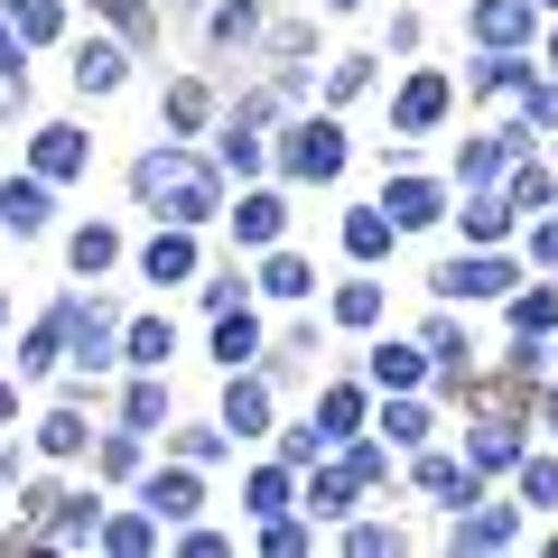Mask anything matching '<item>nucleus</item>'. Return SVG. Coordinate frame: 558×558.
Returning a JSON list of instances; mask_svg holds the SVG:
<instances>
[{
    "label": "nucleus",
    "mask_w": 558,
    "mask_h": 558,
    "mask_svg": "<svg viewBox=\"0 0 558 558\" xmlns=\"http://www.w3.org/2000/svg\"><path fill=\"white\" fill-rule=\"evenodd\" d=\"M131 196L149 205V215H168V223H205L223 205V168L196 159V149H149V159L131 168Z\"/></svg>",
    "instance_id": "f257e3e1"
},
{
    "label": "nucleus",
    "mask_w": 558,
    "mask_h": 558,
    "mask_svg": "<svg viewBox=\"0 0 558 558\" xmlns=\"http://www.w3.org/2000/svg\"><path fill=\"white\" fill-rule=\"evenodd\" d=\"M344 159H354V149H344V131H336V121H299V131L279 140V168H289V178H307V186L344 178Z\"/></svg>",
    "instance_id": "f03ea898"
},
{
    "label": "nucleus",
    "mask_w": 558,
    "mask_h": 558,
    "mask_svg": "<svg viewBox=\"0 0 558 558\" xmlns=\"http://www.w3.org/2000/svg\"><path fill=\"white\" fill-rule=\"evenodd\" d=\"M512 289H521V270L494 260V252H465V260L438 270V299H512Z\"/></svg>",
    "instance_id": "7ed1b4c3"
},
{
    "label": "nucleus",
    "mask_w": 558,
    "mask_h": 558,
    "mask_svg": "<svg viewBox=\"0 0 558 558\" xmlns=\"http://www.w3.org/2000/svg\"><path fill=\"white\" fill-rule=\"evenodd\" d=\"M65 344H75L84 381H94L102 363H121V326H112V307H65Z\"/></svg>",
    "instance_id": "20e7f679"
},
{
    "label": "nucleus",
    "mask_w": 558,
    "mask_h": 558,
    "mask_svg": "<svg viewBox=\"0 0 558 558\" xmlns=\"http://www.w3.org/2000/svg\"><path fill=\"white\" fill-rule=\"evenodd\" d=\"M196 502H205V484H196V465H186V457L140 484V512H159V521H196Z\"/></svg>",
    "instance_id": "39448f33"
},
{
    "label": "nucleus",
    "mask_w": 558,
    "mask_h": 558,
    "mask_svg": "<svg viewBox=\"0 0 558 558\" xmlns=\"http://www.w3.org/2000/svg\"><path fill=\"white\" fill-rule=\"evenodd\" d=\"M381 215H391V233H428V223L447 215V196L428 178H391V186H381Z\"/></svg>",
    "instance_id": "423d86ee"
},
{
    "label": "nucleus",
    "mask_w": 558,
    "mask_h": 558,
    "mask_svg": "<svg viewBox=\"0 0 558 558\" xmlns=\"http://www.w3.org/2000/svg\"><path fill=\"white\" fill-rule=\"evenodd\" d=\"M475 38L484 47H531L539 38V0H475Z\"/></svg>",
    "instance_id": "0eeeda50"
},
{
    "label": "nucleus",
    "mask_w": 558,
    "mask_h": 558,
    "mask_svg": "<svg viewBox=\"0 0 558 558\" xmlns=\"http://www.w3.org/2000/svg\"><path fill=\"white\" fill-rule=\"evenodd\" d=\"M0 223H10V233H47V223H57V196H47V178H38V168L0 186Z\"/></svg>",
    "instance_id": "6e6552de"
},
{
    "label": "nucleus",
    "mask_w": 558,
    "mask_h": 558,
    "mask_svg": "<svg viewBox=\"0 0 558 558\" xmlns=\"http://www.w3.org/2000/svg\"><path fill=\"white\" fill-rule=\"evenodd\" d=\"M84 159H94V149H84V131H65V121H47V131L28 140V168H38L47 186H57V178H75Z\"/></svg>",
    "instance_id": "1a4fd4ad"
},
{
    "label": "nucleus",
    "mask_w": 558,
    "mask_h": 558,
    "mask_svg": "<svg viewBox=\"0 0 558 558\" xmlns=\"http://www.w3.org/2000/svg\"><path fill=\"white\" fill-rule=\"evenodd\" d=\"M140 270L159 279V289H178V279H196V223H168L149 252H140Z\"/></svg>",
    "instance_id": "9d476101"
},
{
    "label": "nucleus",
    "mask_w": 558,
    "mask_h": 558,
    "mask_svg": "<svg viewBox=\"0 0 558 558\" xmlns=\"http://www.w3.org/2000/svg\"><path fill=\"white\" fill-rule=\"evenodd\" d=\"M260 428H270V381L233 373V391H223V438H260Z\"/></svg>",
    "instance_id": "9b49d317"
},
{
    "label": "nucleus",
    "mask_w": 558,
    "mask_h": 558,
    "mask_svg": "<svg viewBox=\"0 0 558 558\" xmlns=\"http://www.w3.org/2000/svg\"><path fill=\"white\" fill-rule=\"evenodd\" d=\"M512 539H521V512H512V502H484V512L465 502V512H457V549H512Z\"/></svg>",
    "instance_id": "f8f14e48"
},
{
    "label": "nucleus",
    "mask_w": 558,
    "mask_h": 558,
    "mask_svg": "<svg viewBox=\"0 0 558 558\" xmlns=\"http://www.w3.org/2000/svg\"><path fill=\"white\" fill-rule=\"evenodd\" d=\"M438 112H447V75H410L391 102V131H438Z\"/></svg>",
    "instance_id": "ddd939ff"
},
{
    "label": "nucleus",
    "mask_w": 558,
    "mask_h": 558,
    "mask_svg": "<svg viewBox=\"0 0 558 558\" xmlns=\"http://www.w3.org/2000/svg\"><path fill=\"white\" fill-rule=\"evenodd\" d=\"M418 484L447 502V512H465V502H484V475L475 465H457V457H418Z\"/></svg>",
    "instance_id": "4468645a"
},
{
    "label": "nucleus",
    "mask_w": 558,
    "mask_h": 558,
    "mask_svg": "<svg viewBox=\"0 0 558 558\" xmlns=\"http://www.w3.org/2000/svg\"><path fill=\"white\" fill-rule=\"evenodd\" d=\"M279 233H289V205H279V196H242L233 205V242H242V252H270Z\"/></svg>",
    "instance_id": "2eb2a0df"
},
{
    "label": "nucleus",
    "mask_w": 558,
    "mask_h": 558,
    "mask_svg": "<svg viewBox=\"0 0 558 558\" xmlns=\"http://www.w3.org/2000/svg\"><path fill=\"white\" fill-rule=\"evenodd\" d=\"M215 363H223V373L260 363V326H252V307H223V326H215Z\"/></svg>",
    "instance_id": "dca6fc26"
},
{
    "label": "nucleus",
    "mask_w": 558,
    "mask_h": 558,
    "mask_svg": "<svg viewBox=\"0 0 558 558\" xmlns=\"http://www.w3.org/2000/svg\"><path fill=\"white\" fill-rule=\"evenodd\" d=\"M502 168H512V196H502V205H512V215H549V205H558V178H549V168H531V159H521V149H512V159H502Z\"/></svg>",
    "instance_id": "f3484780"
},
{
    "label": "nucleus",
    "mask_w": 558,
    "mask_h": 558,
    "mask_svg": "<svg viewBox=\"0 0 558 558\" xmlns=\"http://www.w3.org/2000/svg\"><path fill=\"white\" fill-rule=\"evenodd\" d=\"M168 354H178V336H168V317H140V326H121V363H140V373H159Z\"/></svg>",
    "instance_id": "a211bd4d"
},
{
    "label": "nucleus",
    "mask_w": 558,
    "mask_h": 558,
    "mask_svg": "<svg viewBox=\"0 0 558 558\" xmlns=\"http://www.w3.org/2000/svg\"><path fill=\"white\" fill-rule=\"evenodd\" d=\"M363 373H373L381 391H418V373H428V354H418V344H373V363H363Z\"/></svg>",
    "instance_id": "6ab92c4d"
},
{
    "label": "nucleus",
    "mask_w": 558,
    "mask_h": 558,
    "mask_svg": "<svg viewBox=\"0 0 558 558\" xmlns=\"http://www.w3.org/2000/svg\"><path fill=\"white\" fill-rule=\"evenodd\" d=\"M465 465H475V475H494V465H521V428H512V418H484L475 447H465Z\"/></svg>",
    "instance_id": "aec40b11"
},
{
    "label": "nucleus",
    "mask_w": 558,
    "mask_h": 558,
    "mask_svg": "<svg viewBox=\"0 0 558 558\" xmlns=\"http://www.w3.org/2000/svg\"><path fill=\"white\" fill-rule=\"evenodd\" d=\"M502 307H512V336H558V289L549 279H539V289H512Z\"/></svg>",
    "instance_id": "412c9836"
},
{
    "label": "nucleus",
    "mask_w": 558,
    "mask_h": 558,
    "mask_svg": "<svg viewBox=\"0 0 558 558\" xmlns=\"http://www.w3.org/2000/svg\"><path fill=\"white\" fill-rule=\"evenodd\" d=\"M354 494H363V484L344 475V465H317V475H307V512H317V521H344V512H354Z\"/></svg>",
    "instance_id": "4be33fe9"
},
{
    "label": "nucleus",
    "mask_w": 558,
    "mask_h": 558,
    "mask_svg": "<svg viewBox=\"0 0 558 558\" xmlns=\"http://www.w3.org/2000/svg\"><path fill=\"white\" fill-rule=\"evenodd\" d=\"M205 112H215V94H205L196 75H178V84L159 94V121H168V131H205Z\"/></svg>",
    "instance_id": "5701e85b"
},
{
    "label": "nucleus",
    "mask_w": 558,
    "mask_h": 558,
    "mask_svg": "<svg viewBox=\"0 0 558 558\" xmlns=\"http://www.w3.org/2000/svg\"><path fill=\"white\" fill-rule=\"evenodd\" d=\"M391 215H381V205H354V215H344V252H354V260H381V252H391Z\"/></svg>",
    "instance_id": "b1692460"
},
{
    "label": "nucleus",
    "mask_w": 558,
    "mask_h": 558,
    "mask_svg": "<svg viewBox=\"0 0 558 558\" xmlns=\"http://www.w3.org/2000/svg\"><path fill=\"white\" fill-rule=\"evenodd\" d=\"M121 75H131V57H121V47H84V57H75V84H84V94H121Z\"/></svg>",
    "instance_id": "393cba45"
},
{
    "label": "nucleus",
    "mask_w": 558,
    "mask_h": 558,
    "mask_svg": "<svg viewBox=\"0 0 558 558\" xmlns=\"http://www.w3.org/2000/svg\"><path fill=\"white\" fill-rule=\"evenodd\" d=\"M121 428H168V381L159 373H140L131 400H121Z\"/></svg>",
    "instance_id": "a878e982"
},
{
    "label": "nucleus",
    "mask_w": 558,
    "mask_h": 558,
    "mask_svg": "<svg viewBox=\"0 0 558 558\" xmlns=\"http://www.w3.org/2000/svg\"><path fill=\"white\" fill-rule=\"evenodd\" d=\"M38 447H47V457H84V447H94L84 410H47V418H38Z\"/></svg>",
    "instance_id": "bb28decb"
},
{
    "label": "nucleus",
    "mask_w": 558,
    "mask_h": 558,
    "mask_svg": "<svg viewBox=\"0 0 558 558\" xmlns=\"http://www.w3.org/2000/svg\"><path fill=\"white\" fill-rule=\"evenodd\" d=\"M65 260H75L84 279H94V270H112V260H121V233H112V223H84V233L65 242Z\"/></svg>",
    "instance_id": "cd10ccee"
},
{
    "label": "nucleus",
    "mask_w": 558,
    "mask_h": 558,
    "mask_svg": "<svg viewBox=\"0 0 558 558\" xmlns=\"http://www.w3.org/2000/svg\"><path fill=\"white\" fill-rule=\"evenodd\" d=\"M317 428H326V438H354V428H363V391H354V381L317 391Z\"/></svg>",
    "instance_id": "c85d7f7f"
},
{
    "label": "nucleus",
    "mask_w": 558,
    "mask_h": 558,
    "mask_svg": "<svg viewBox=\"0 0 558 558\" xmlns=\"http://www.w3.org/2000/svg\"><path fill=\"white\" fill-rule=\"evenodd\" d=\"M260 289H270V299H307V289H317V270H307L299 252H270V260H260Z\"/></svg>",
    "instance_id": "c756f323"
},
{
    "label": "nucleus",
    "mask_w": 558,
    "mask_h": 558,
    "mask_svg": "<svg viewBox=\"0 0 558 558\" xmlns=\"http://www.w3.org/2000/svg\"><path fill=\"white\" fill-rule=\"evenodd\" d=\"M428 428H438V418L418 410V400H391V410H381V438L391 447H428Z\"/></svg>",
    "instance_id": "7c9ffc66"
},
{
    "label": "nucleus",
    "mask_w": 558,
    "mask_h": 558,
    "mask_svg": "<svg viewBox=\"0 0 558 558\" xmlns=\"http://www.w3.org/2000/svg\"><path fill=\"white\" fill-rule=\"evenodd\" d=\"M94 539H102V549H149V539H159V512H112Z\"/></svg>",
    "instance_id": "2f4dec72"
},
{
    "label": "nucleus",
    "mask_w": 558,
    "mask_h": 558,
    "mask_svg": "<svg viewBox=\"0 0 558 558\" xmlns=\"http://www.w3.org/2000/svg\"><path fill=\"white\" fill-rule=\"evenodd\" d=\"M381 317V279H344L336 289V326H373Z\"/></svg>",
    "instance_id": "473e14b6"
},
{
    "label": "nucleus",
    "mask_w": 558,
    "mask_h": 558,
    "mask_svg": "<svg viewBox=\"0 0 558 558\" xmlns=\"http://www.w3.org/2000/svg\"><path fill=\"white\" fill-rule=\"evenodd\" d=\"M521 502L531 512H558V457H521Z\"/></svg>",
    "instance_id": "72a5a7b5"
},
{
    "label": "nucleus",
    "mask_w": 558,
    "mask_h": 558,
    "mask_svg": "<svg viewBox=\"0 0 558 558\" xmlns=\"http://www.w3.org/2000/svg\"><path fill=\"white\" fill-rule=\"evenodd\" d=\"M10 10H20V47H47V38L65 28V10H57V0H10Z\"/></svg>",
    "instance_id": "f704fd0d"
},
{
    "label": "nucleus",
    "mask_w": 558,
    "mask_h": 558,
    "mask_svg": "<svg viewBox=\"0 0 558 558\" xmlns=\"http://www.w3.org/2000/svg\"><path fill=\"white\" fill-rule=\"evenodd\" d=\"M260 38V10H252V0H223V10H215V47H252Z\"/></svg>",
    "instance_id": "c9c22d12"
},
{
    "label": "nucleus",
    "mask_w": 558,
    "mask_h": 558,
    "mask_svg": "<svg viewBox=\"0 0 558 558\" xmlns=\"http://www.w3.org/2000/svg\"><path fill=\"white\" fill-rule=\"evenodd\" d=\"M502 233H512V205H502V196H475V205H465V242H502Z\"/></svg>",
    "instance_id": "e433bc0d"
},
{
    "label": "nucleus",
    "mask_w": 558,
    "mask_h": 558,
    "mask_svg": "<svg viewBox=\"0 0 558 558\" xmlns=\"http://www.w3.org/2000/svg\"><path fill=\"white\" fill-rule=\"evenodd\" d=\"M502 159H512V149H502V140H465V159H457V178H465V186H484V178H502Z\"/></svg>",
    "instance_id": "4c0bfd02"
},
{
    "label": "nucleus",
    "mask_w": 558,
    "mask_h": 558,
    "mask_svg": "<svg viewBox=\"0 0 558 558\" xmlns=\"http://www.w3.org/2000/svg\"><path fill=\"white\" fill-rule=\"evenodd\" d=\"M57 344H65V307H57V317H47L38 336L20 344V373H47V363H57Z\"/></svg>",
    "instance_id": "58836bf2"
},
{
    "label": "nucleus",
    "mask_w": 558,
    "mask_h": 558,
    "mask_svg": "<svg viewBox=\"0 0 558 558\" xmlns=\"http://www.w3.org/2000/svg\"><path fill=\"white\" fill-rule=\"evenodd\" d=\"M260 549L299 558V549H307V521H289V512H260Z\"/></svg>",
    "instance_id": "ea45409f"
},
{
    "label": "nucleus",
    "mask_w": 558,
    "mask_h": 558,
    "mask_svg": "<svg viewBox=\"0 0 558 558\" xmlns=\"http://www.w3.org/2000/svg\"><path fill=\"white\" fill-rule=\"evenodd\" d=\"M326 447H336V438H326L317 418H307V428H289V438H279V457H289V465H317V457H326Z\"/></svg>",
    "instance_id": "a19ab883"
},
{
    "label": "nucleus",
    "mask_w": 558,
    "mask_h": 558,
    "mask_svg": "<svg viewBox=\"0 0 558 558\" xmlns=\"http://www.w3.org/2000/svg\"><path fill=\"white\" fill-rule=\"evenodd\" d=\"M94 465H102V475H131V465H140V428H121V438H102V447H94Z\"/></svg>",
    "instance_id": "79ce46f5"
},
{
    "label": "nucleus",
    "mask_w": 558,
    "mask_h": 558,
    "mask_svg": "<svg viewBox=\"0 0 558 558\" xmlns=\"http://www.w3.org/2000/svg\"><path fill=\"white\" fill-rule=\"evenodd\" d=\"M344 475H354V484H381V475H391V457H381L373 438H354V447H344Z\"/></svg>",
    "instance_id": "37998d69"
},
{
    "label": "nucleus",
    "mask_w": 558,
    "mask_h": 558,
    "mask_svg": "<svg viewBox=\"0 0 558 558\" xmlns=\"http://www.w3.org/2000/svg\"><path fill=\"white\" fill-rule=\"evenodd\" d=\"M178 457L186 465H215L223 457V418H215V428H178Z\"/></svg>",
    "instance_id": "c03bdc74"
},
{
    "label": "nucleus",
    "mask_w": 558,
    "mask_h": 558,
    "mask_svg": "<svg viewBox=\"0 0 558 558\" xmlns=\"http://www.w3.org/2000/svg\"><path fill=\"white\" fill-rule=\"evenodd\" d=\"M363 84H373V57H336V75H326V94H336V102H354Z\"/></svg>",
    "instance_id": "a18cd8bd"
},
{
    "label": "nucleus",
    "mask_w": 558,
    "mask_h": 558,
    "mask_svg": "<svg viewBox=\"0 0 558 558\" xmlns=\"http://www.w3.org/2000/svg\"><path fill=\"white\" fill-rule=\"evenodd\" d=\"M94 10L121 28V38H149V0H94Z\"/></svg>",
    "instance_id": "49530a36"
},
{
    "label": "nucleus",
    "mask_w": 558,
    "mask_h": 558,
    "mask_svg": "<svg viewBox=\"0 0 558 558\" xmlns=\"http://www.w3.org/2000/svg\"><path fill=\"white\" fill-rule=\"evenodd\" d=\"M223 168H233V178H252V168H260V140L233 131V121H223Z\"/></svg>",
    "instance_id": "de8ad7c7"
},
{
    "label": "nucleus",
    "mask_w": 558,
    "mask_h": 558,
    "mask_svg": "<svg viewBox=\"0 0 558 558\" xmlns=\"http://www.w3.org/2000/svg\"><path fill=\"white\" fill-rule=\"evenodd\" d=\"M252 512H289V475H279V465L252 475Z\"/></svg>",
    "instance_id": "09e8293b"
},
{
    "label": "nucleus",
    "mask_w": 558,
    "mask_h": 558,
    "mask_svg": "<svg viewBox=\"0 0 558 558\" xmlns=\"http://www.w3.org/2000/svg\"><path fill=\"white\" fill-rule=\"evenodd\" d=\"M344 549H363V558H381V549H400V531H391V521H354V531H344Z\"/></svg>",
    "instance_id": "8fccbe9b"
},
{
    "label": "nucleus",
    "mask_w": 558,
    "mask_h": 558,
    "mask_svg": "<svg viewBox=\"0 0 558 558\" xmlns=\"http://www.w3.org/2000/svg\"><path fill=\"white\" fill-rule=\"evenodd\" d=\"M531 260H558V215H531Z\"/></svg>",
    "instance_id": "3c124183"
},
{
    "label": "nucleus",
    "mask_w": 558,
    "mask_h": 558,
    "mask_svg": "<svg viewBox=\"0 0 558 558\" xmlns=\"http://www.w3.org/2000/svg\"><path fill=\"white\" fill-rule=\"evenodd\" d=\"M0 75H28V57H20V38L0 28Z\"/></svg>",
    "instance_id": "603ef678"
},
{
    "label": "nucleus",
    "mask_w": 558,
    "mask_h": 558,
    "mask_svg": "<svg viewBox=\"0 0 558 558\" xmlns=\"http://www.w3.org/2000/svg\"><path fill=\"white\" fill-rule=\"evenodd\" d=\"M0 418H20V381H0Z\"/></svg>",
    "instance_id": "864d4df0"
},
{
    "label": "nucleus",
    "mask_w": 558,
    "mask_h": 558,
    "mask_svg": "<svg viewBox=\"0 0 558 558\" xmlns=\"http://www.w3.org/2000/svg\"><path fill=\"white\" fill-rule=\"evenodd\" d=\"M20 84H28V75H0V112H10V102H20Z\"/></svg>",
    "instance_id": "5fc2aeb1"
},
{
    "label": "nucleus",
    "mask_w": 558,
    "mask_h": 558,
    "mask_svg": "<svg viewBox=\"0 0 558 558\" xmlns=\"http://www.w3.org/2000/svg\"><path fill=\"white\" fill-rule=\"evenodd\" d=\"M539 410H549V428H558V381H549V391H539Z\"/></svg>",
    "instance_id": "6e6d98bb"
},
{
    "label": "nucleus",
    "mask_w": 558,
    "mask_h": 558,
    "mask_svg": "<svg viewBox=\"0 0 558 558\" xmlns=\"http://www.w3.org/2000/svg\"><path fill=\"white\" fill-rule=\"evenodd\" d=\"M326 10H363V0H326Z\"/></svg>",
    "instance_id": "4d7b16f0"
},
{
    "label": "nucleus",
    "mask_w": 558,
    "mask_h": 558,
    "mask_svg": "<svg viewBox=\"0 0 558 558\" xmlns=\"http://www.w3.org/2000/svg\"><path fill=\"white\" fill-rule=\"evenodd\" d=\"M549 75H558V38H549Z\"/></svg>",
    "instance_id": "13d9d810"
},
{
    "label": "nucleus",
    "mask_w": 558,
    "mask_h": 558,
    "mask_svg": "<svg viewBox=\"0 0 558 558\" xmlns=\"http://www.w3.org/2000/svg\"><path fill=\"white\" fill-rule=\"evenodd\" d=\"M0 317H10V307H0Z\"/></svg>",
    "instance_id": "bf43d9fd"
},
{
    "label": "nucleus",
    "mask_w": 558,
    "mask_h": 558,
    "mask_svg": "<svg viewBox=\"0 0 558 558\" xmlns=\"http://www.w3.org/2000/svg\"><path fill=\"white\" fill-rule=\"evenodd\" d=\"M549 10H558V0H549Z\"/></svg>",
    "instance_id": "052dcab7"
},
{
    "label": "nucleus",
    "mask_w": 558,
    "mask_h": 558,
    "mask_svg": "<svg viewBox=\"0 0 558 558\" xmlns=\"http://www.w3.org/2000/svg\"><path fill=\"white\" fill-rule=\"evenodd\" d=\"M178 10H186V0H178Z\"/></svg>",
    "instance_id": "680f3d73"
}]
</instances>
